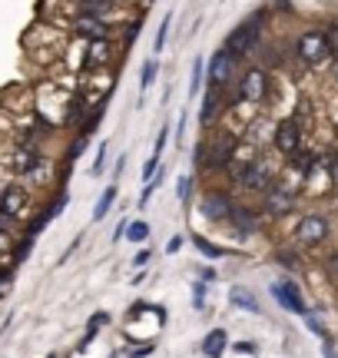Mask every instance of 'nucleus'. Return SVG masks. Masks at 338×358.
<instances>
[{
    "label": "nucleus",
    "mask_w": 338,
    "mask_h": 358,
    "mask_svg": "<svg viewBox=\"0 0 338 358\" xmlns=\"http://www.w3.org/2000/svg\"><path fill=\"white\" fill-rule=\"evenodd\" d=\"M262 196H265V213L269 216H288L295 209V189L286 186V182H272Z\"/></svg>",
    "instance_id": "3"
},
{
    "label": "nucleus",
    "mask_w": 338,
    "mask_h": 358,
    "mask_svg": "<svg viewBox=\"0 0 338 358\" xmlns=\"http://www.w3.org/2000/svg\"><path fill=\"white\" fill-rule=\"evenodd\" d=\"M166 140H169V127H163V129H159V136H156V150H153V159H159V153H163Z\"/></svg>",
    "instance_id": "33"
},
{
    "label": "nucleus",
    "mask_w": 338,
    "mask_h": 358,
    "mask_svg": "<svg viewBox=\"0 0 338 358\" xmlns=\"http://www.w3.org/2000/svg\"><path fill=\"white\" fill-rule=\"evenodd\" d=\"M146 259H149V249H143V252H136V266H143Z\"/></svg>",
    "instance_id": "42"
},
{
    "label": "nucleus",
    "mask_w": 338,
    "mask_h": 358,
    "mask_svg": "<svg viewBox=\"0 0 338 358\" xmlns=\"http://www.w3.org/2000/svg\"><path fill=\"white\" fill-rule=\"evenodd\" d=\"M325 236H328V219L325 216H305L299 226H295V239H299L302 245L325 243Z\"/></svg>",
    "instance_id": "7"
},
{
    "label": "nucleus",
    "mask_w": 338,
    "mask_h": 358,
    "mask_svg": "<svg viewBox=\"0 0 338 358\" xmlns=\"http://www.w3.org/2000/svg\"><path fill=\"white\" fill-rule=\"evenodd\" d=\"M292 166L299 169L302 176H312L315 166H318V156H315V153H302V150H295V153H292Z\"/></svg>",
    "instance_id": "18"
},
{
    "label": "nucleus",
    "mask_w": 338,
    "mask_h": 358,
    "mask_svg": "<svg viewBox=\"0 0 338 358\" xmlns=\"http://www.w3.org/2000/svg\"><path fill=\"white\" fill-rule=\"evenodd\" d=\"M226 342H229V338H226V332H222V329H212V332L203 338V355L219 358L222 352H226Z\"/></svg>",
    "instance_id": "16"
},
{
    "label": "nucleus",
    "mask_w": 338,
    "mask_h": 358,
    "mask_svg": "<svg viewBox=\"0 0 338 358\" xmlns=\"http://www.w3.org/2000/svg\"><path fill=\"white\" fill-rule=\"evenodd\" d=\"M216 116H219V90H209V96L203 100V116L199 120H203V127H209Z\"/></svg>",
    "instance_id": "19"
},
{
    "label": "nucleus",
    "mask_w": 338,
    "mask_h": 358,
    "mask_svg": "<svg viewBox=\"0 0 338 358\" xmlns=\"http://www.w3.org/2000/svg\"><path fill=\"white\" fill-rule=\"evenodd\" d=\"M265 90H269V80L262 70H249L246 77H242V87H239V100H249V103H259L265 96Z\"/></svg>",
    "instance_id": "12"
},
{
    "label": "nucleus",
    "mask_w": 338,
    "mask_h": 358,
    "mask_svg": "<svg viewBox=\"0 0 338 358\" xmlns=\"http://www.w3.org/2000/svg\"><path fill=\"white\" fill-rule=\"evenodd\" d=\"M103 166H106V143L103 146H100V153H96V163H93V176H100V173H103Z\"/></svg>",
    "instance_id": "32"
},
{
    "label": "nucleus",
    "mask_w": 338,
    "mask_h": 358,
    "mask_svg": "<svg viewBox=\"0 0 338 358\" xmlns=\"http://www.w3.org/2000/svg\"><path fill=\"white\" fill-rule=\"evenodd\" d=\"M199 213L209 219V222H229V213H233V199L226 192H206L203 203H199Z\"/></svg>",
    "instance_id": "5"
},
{
    "label": "nucleus",
    "mask_w": 338,
    "mask_h": 358,
    "mask_svg": "<svg viewBox=\"0 0 338 358\" xmlns=\"http://www.w3.org/2000/svg\"><path fill=\"white\" fill-rule=\"evenodd\" d=\"M229 299H233L235 308H242V312H249V315H259V312H262V306L256 302V295L249 292V289H242V285H233Z\"/></svg>",
    "instance_id": "15"
},
{
    "label": "nucleus",
    "mask_w": 338,
    "mask_h": 358,
    "mask_svg": "<svg viewBox=\"0 0 338 358\" xmlns=\"http://www.w3.org/2000/svg\"><path fill=\"white\" fill-rule=\"evenodd\" d=\"M43 226H47V219H43V216L34 219V222H30V239H34V236H37V232L43 229Z\"/></svg>",
    "instance_id": "35"
},
{
    "label": "nucleus",
    "mask_w": 338,
    "mask_h": 358,
    "mask_svg": "<svg viewBox=\"0 0 338 358\" xmlns=\"http://www.w3.org/2000/svg\"><path fill=\"white\" fill-rule=\"evenodd\" d=\"M113 203H117V186H106L103 196L96 199V206H93V222H103L106 213L113 209Z\"/></svg>",
    "instance_id": "17"
},
{
    "label": "nucleus",
    "mask_w": 338,
    "mask_h": 358,
    "mask_svg": "<svg viewBox=\"0 0 338 358\" xmlns=\"http://www.w3.org/2000/svg\"><path fill=\"white\" fill-rule=\"evenodd\" d=\"M106 53H110L106 40H93L90 50H87V66H100V64H106Z\"/></svg>",
    "instance_id": "22"
},
{
    "label": "nucleus",
    "mask_w": 338,
    "mask_h": 358,
    "mask_svg": "<svg viewBox=\"0 0 338 358\" xmlns=\"http://www.w3.org/2000/svg\"><path fill=\"white\" fill-rule=\"evenodd\" d=\"M169 24H172V17H166L163 24H159V34H156V40H153V50H163V43H166V34H169Z\"/></svg>",
    "instance_id": "29"
},
{
    "label": "nucleus",
    "mask_w": 338,
    "mask_h": 358,
    "mask_svg": "<svg viewBox=\"0 0 338 358\" xmlns=\"http://www.w3.org/2000/svg\"><path fill=\"white\" fill-rule=\"evenodd\" d=\"M7 249H10V239H7V236H3V232H0V256H3V252H7Z\"/></svg>",
    "instance_id": "41"
},
{
    "label": "nucleus",
    "mask_w": 338,
    "mask_h": 358,
    "mask_svg": "<svg viewBox=\"0 0 338 358\" xmlns=\"http://www.w3.org/2000/svg\"><path fill=\"white\" fill-rule=\"evenodd\" d=\"M203 64H206L203 57H199V60L193 64V80H189V96H196V93H199V87H203Z\"/></svg>",
    "instance_id": "25"
},
{
    "label": "nucleus",
    "mask_w": 338,
    "mask_h": 358,
    "mask_svg": "<svg viewBox=\"0 0 338 358\" xmlns=\"http://www.w3.org/2000/svg\"><path fill=\"white\" fill-rule=\"evenodd\" d=\"M83 150H87V140H77V146H73V156H80Z\"/></svg>",
    "instance_id": "43"
},
{
    "label": "nucleus",
    "mask_w": 338,
    "mask_h": 358,
    "mask_svg": "<svg viewBox=\"0 0 338 358\" xmlns=\"http://www.w3.org/2000/svg\"><path fill=\"white\" fill-rule=\"evenodd\" d=\"M130 243H146L149 239V226H146L143 219H133V222H126V232H123Z\"/></svg>",
    "instance_id": "21"
},
{
    "label": "nucleus",
    "mask_w": 338,
    "mask_h": 358,
    "mask_svg": "<svg viewBox=\"0 0 338 358\" xmlns=\"http://www.w3.org/2000/svg\"><path fill=\"white\" fill-rule=\"evenodd\" d=\"M156 70H159V64H156V60H149V64L143 66V77H140V87L149 90V83H153V77H156Z\"/></svg>",
    "instance_id": "28"
},
{
    "label": "nucleus",
    "mask_w": 338,
    "mask_h": 358,
    "mask_svg": "<svg viewBox=\"0 0 338 358\" xmlns=\"http://www.w3.org/2000/svg\"><path fill=\"white\" fill-rule=\"evenodd\" d=\"M73 30H77L80 37H87L90 43L93 40H106V24L100 17H90V13H80L77 20H73Z\"/></svg>",
    "instance_id": "13"
},
{
    "label": "nucleus",
    "mask_w": 338,
    "mask_h": 358,
    "mask_svg": "<svg viewBox=\"0 0 338 358\" xmlns=\"http://www.w3.org/2000/svg\"><path fill=\"white\" fill-rule=\"evenodd\" d=\"M106 322H110V315H106V312H96V315H93L90 322H87V335H83V342H80V348H87L93 342V338H96V332H100V325H106Z\"/></svg>",
    "instance_id": "23"
},
{
    "label": "nucleus",
    "mask_w": 338,
    "mask_h": 358,
    "mask_svg": "<svg viewBox=\"0 0 338 358\" xmlns=\"http://www.w3.org/2000/svg\"><path fill=\"white\" fill-rule=\"evenodd\" d=\"M34 166H37V153H34L30 146L17 150V156H13V169H17V173H34Z\"/></svg>",
    "instance_id": "20"
},
{
    "label": "nucleus",
    "mask_w": 338,
    "mask_h": 358,
    "mask_svg": "<svg viewBox=\"0 0 338 358\" xmlns=\"http://www.w3.org/2000/svg\"><path fill=\"white\" fill-rule=\"evenodd\" d=\"M233 66H235V57L226 47L222 50L212 53V60H209V90H222L233 77Z\"/></svg>",
    "instance_id": "4"
},
{
    "label": "nucleus",
    "mask_w": 338,
    "mask_h": 358,
    "mask_svg": "<svg viewBox=\"0 0 338 358\" xmlns=\"http://www.w3.org/2000/svg\"><path fill=\"white\" fill-rule=\"evenodd\" d=\"M80 7H83V13H90V17H100V10L110 7V0H80Z\"/></svg>",
    "instance_id": "26"
},
{
    "label": "nucleus",
    "mask_w": 338,
    "mask_h": 358,
    "mask_svg": "<svg viewBox=\"0 0 338 358\" xmlns=\"http://www.w3.org/2000/svg\"><path fill=\"white\" fill-rule=\"evenodd\" d=\"M30 252H34V239H24V243L17 245V252H13V262H24V259H30Z\"/></svg>",
    "instance_id": "30"
},
{
    "label": "nucleus",
    "mask_w": 338,
    "mask_h": 358,
    "mask_svg": "<svg viewBox=\"0 0 338 358\" xmlns=\"http://www.w3.org/2000/svg\"><path fill=\"white\" fill-rule=\"evenodd\" d=\"M47 358H57V355H47Z\"/></svg>",
    "instance_id": "44"
},
{
    "label": "nucleus",
    "mask_w": 338,
    "mask_h": 358,
    "mask_svg": "<svg viewBox=\"0 0 338 358\" xmlns=\"http://www.w3.org/2000/svg\"><path fill=\"white\" fill-rule=\"evenodd\" d=\"M216 279H219L216 268H199V282H216Z\"/></svg>",
    "instance_id": "34"
},
{
    "label": "nucleus",
    "mask_w": 338,
    "mask_h": 358,
    "mask_svg": "<svg viewBox=\"0 0 338 358\" xmlns=\"http://www.w3.org/2000/svg\"><path fill=\"white\" fill-rule=\"evenodd\" d=\"M24 206H27V192L20 186H7L0 192V226H7V219L20 216Z\"/></svg>",
    "instance_id": "10"
},
{
    "label": "nucleus",
    "mask_w": 338,
    "mask_h": 358,
    "mask_svg": "<svg viewBox=\"0 0 338 358\" xmlns=\"http://www.w3.org/2000/svg\"><path fill=\"white\" fill-rule=\"evenodd\" d=\"M299 57L305 60V64H322V60H328L332 53H328L325 47V34H302L299 37Z\"/></svg>",
    "instance_id": "9"
},
{
    "label": "nucleus",
    "mask_w": 338,
    "mask_h": 358,
    "mask_svg": "<svg viewBox=\"0 0 338 358\" xmlns=\"http://www.w3.org/2000/svg\"><path fill=\"white\" fill-rule=\"evenodd\" d=\"M229 219L235 222V232H239V236H252V232L259 229V213H252V209H246V206H235L233 203Z\"/></svg>",
    "instance_id": "14"
},
{
    "label": "nucleus",
    "mask_w": 338,
    "mask_h": 358,
    "mask_svg": "<svg viewBox=\"0 0 338 358\" xmlns=\"http://www.w3.org/2000/svg\"><path fill=\"white\" fill-rule=\"evenodd\" d=\"M279 262H282V266H295V256H292V252H279Z\"/></svg>",
    "instance_id": "38"
},
{
    "label": "nucleus",
    "mask_w": 338,
    "mask_h": 358,
    "mask_svg": "<svg viewBox=\"0 0 338 358\" xmlns=\"http://www.w3.org/2000/svg\"><path fill=\"white\" fill-rule=\"evenodd\" d=\"M272 295L279 299V306L286 308V312L305 315V302H302V292H299V285H295L292 279H279V282H272Z\"/></svg>",
    "instance_id": "6"
},
{
    "label": "nucleus",
    "mask_w": 338,
    "mask_h": 358,
    "mask_svg": "<svg viewBox=\"0 0 338 358\" xmlns=\"http://www.w3.org/2000/svg\"><path fill=\"white\" fill-rule=\"evenodd\" d=\"M10 282H13L10 268H0V292H3V289H7V285H10Z\"/></svg>",
    "instance_id": "36"
},
{
    "label": "nucleus",
    "mask_w": 338,
    "mask_h": 358,
    "mask_svg": "<svg viewBox=\"0 0 338 358\" xmlns=\"http://www.w3.org/2000/svg\"><path fill=\"white\" fill-rule=\"evenodd\" d=\"M193 243H196V249H199V252H203L206 259H219V256H226V249L212 245L209 239H203V236H193Z\"/></svg>",
    "instance_id": "24"
},
{
    "label": "nucleus",
    "mask_w": 338,
    "mask_h": 358,
    "mask_svg": "<svg viewBox=\"0 0 338 358\" xmlns=\"http://www.w3.org/2000/svg\"><path fill=\"white\" fill-rule=\"evenodd\" d=\"M272 143H275V150H279V153H286V156H292L295 150H302L299 123H295V120H282V123L275 127Z\"/></svg>",
    "instance_id": "8"
},
{
    "label": "nucleus",
    "mask_w": 338,
    "mask_h": 358,
    "mask_svg": "<svg viewBox=\"0 0 338 358\" xmlns=\"http://www.w3.org/2000/svg\"><path fill=\"white\" fill-rule=\"evenodd\" d=\"M235 146L239 143L233 136H219L212 143V150H209V169H229V163L235 159Z\"/></svg>",
    "instance_id": "11"
},
{
    "label": "nucleus",
    "mask_w": 338,
    "mask_h": 358,
    "mask_svg": "<svg viewBox=\"0 0 338 358\" xmlns=\"http://www.w3.org/2000/svg\"><path fill=\"white\" fill-rule=\"evenodd\" d=\"M325 47H328V53H338V27H328Z\"/></svg>",
    "instance_id": "31"
},
{
    "label": "nucleus",
    "mask_w": 338,
    "mask_h": 358,
    "mask_svg": "<svg viewBox=\"0 0 338 358\" xmlns=\"http://www.w3.org/2000/svg\"><path fill=\"white\" fill-rule=\"evenodd\" d=\"M179 245H182V236H172L166 245V252H179Z\"/></svg>",
    "instance_id": "37"
},
{
    "label": "nucleus",
    "mask_w": 338,
    "mask_h": 358,
    "mask_svg": "<svg viewBox=\"0 0 338 358\" xmlns=\"http://www.w3.org/2000/svg\"><path fill=\"white\" fill-rule=\"evenodd\" d=\"M335 73H338V66H335Z\"/></svg>",
    "instance_id": "45"
},
{
    "label": "nucleus",
    "mask_w": 338,
    "mask_h": 358,
    "mask_svg": "<svg viewBox=\"0 0 338 358\" xmlns=\"http://www.w3.org/2000/svg\"><path fill=\"white\" fill-rule=\"evenodd\" d=\"M328 272H332V275H338V252H335V256H328Z\"/></svg>",
    "instance_id": "40"
},
{
    "label": "nucleus",
    "mask_w": 338,
    "mask_h": 358,
    "mask_svg": "<svg viewBox=\"0 0 338 358\" xmlns=\"http://www.w3.org/2000/svg\"><path fill=\"white\" fill-rule=\"evenodd\" d=\"M189 192H193V179L179 176V182H176V196H179V203H189Z\"/></svg>",
    "instance_id": "27"
},
{
    "label": "nucleus",
    "mask_w": 338,
    "mask_h": 358,
    "mask_svg": "<svg viewBox=\"0 0 338 358\" xmlns=\"http://www.w3.org/2000/svg\"><path fill=\"white\" fill-rule=\"evenodd\" d=\"M235 352H246V355H252V352H256V345H252V342H239V345H235Z\"/></svg>",
    "instance_id": "39"
},
{
    "label": "nucleus",
    "mask_w": 338,
    "mask_h": 358,
    "mask_svg": "<svg viewBox=\"0 0 338 358\" xmlns=\"http://www.w3.org/2000/svg\"><path fill=\"white\" fill-rule=\"evenodd\" d=\"M229 176L249 192H265L272 186V166L269 163H256V159H249V163H229Z\"/></svg>",
    "instance_id": "1"
},
{
    "label": "nucleus",
    "mask_w": 338,
    "mask_h": 358,
    "mask_svg": "<svg viewBox=\"0 0 338 358\" xmlns=\"http://www.w3.org/2000/svg\"><path fill=\"white\" fill-rule=\"evenodd\" d=\"M262 20H265V13H252L246 24H239L229 34V40H226V50L233 53V57H246L256 43H259V34H262Z\"/></svg>",
    "instance_id": "2"
}]
</instances>
